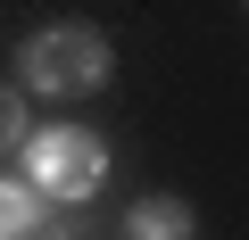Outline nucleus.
Instances as JSON below:
<instances>
[{"label":"nucleus","mask_w":249,"mask_h":240,"mask_svg":"<svg viewBox=\"0 0 249 240\" xmlns=\"http://www.w3.org/2000/svg\"><path fill=\"white\" fill-rule=\"evenodd\" d=\"M34 232H50V199H42L25 174H17V182L0 174V240H34Z\"/></svg>","instance_id":"4"},{"label":"nucleus","mask_w":249,"mask_h":240,"mask_svg":"<svg viewBox=\"0 0 249 240\" xmlns=\"http://www.w3.org/2000/svg\"><path fill=\"white\" fill-rule=\"evenodd\" d=\"M108 75H116V50L91 17H58V25L25 33V50H17V83L34 99H91V91H108Z\"/></svg>","instance_id":"1"},{"label":"nucleus","mask_w":249,"mask_h":240,"mask_svg":"<svg viewBox=\"0 0 249 240\" xmlns=\"http://www.w3.org/2000/svg\"><path fill=\"white\" fill-rule=\"evenodd\" d=\"M25 182L50 199V207H83L108 191V141L83 133V125H34V141L17 149Z\"/></svg>","instance_id":"2"},{"label":"nucleus","mask_w":249,"mask_h":240,"mask_svg":"<svg viewBox=\"0 0 249 240\" xmlns=\"http://www.w3.org/2000/svg\"><path fill=\"white\" fill-rule=\"evenodd\" d=\"M34 91L25 83H0V158H17L25 141H34V108H25Z\"/></svg>","instance_id":"5"},{"label":"nucleus","mask_w":249,"mask_h":240,"mask_svg":"<svg viewBox=\"0 0 249 240\" xmlns=\"http://www.w3.org/2000/svg\"><path fill=\"white\" fill-rule=\"evenodd\" d=\"M199 232V215H191V199H133L124 207V240H191Z\"/></svg>","instance_id":"3"}]
</instances>
